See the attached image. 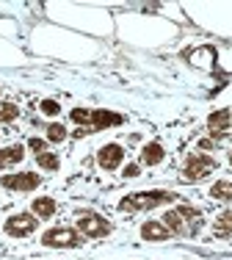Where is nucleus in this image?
Instances as JSON below:
<instances>
[{"mask_svg": "<svg viewBox=\"0 0 232 260\" xmlns=\"http://www.w3.org/2000/svg\"><path fill=\"white\" fill-rule=\"evenodd\" d=\"M22 158H25V150H22V144H11V147H6V150H0V169L20 164Z\"/></svg>", "mask_w": 232, "mask_h": 260, "instance_id": "obj_13", "label": "nucleus"}, {"mask_svg": "<svg viewBox=\"0 0 232 260\" xmlns=\"http://www.w3.org/2000/svg\"><path fill=\"white\" fill-rule=\"evenodd\" d=\"M30 210L36 213V219H50V216H56V200H50V197H36Z\"/></svg>", "mask_w": 232, "mask_h": 260, "instance_id": "obj_11", "label": "nucleus"}, {"mask_svg": "<svg viewBox=\"0 0 232 260\" xmlns=\"http://www.w3.org/2000/svg\"><path fill=\"white\" fill-rule=\"evenodd\" d=\"M216 169H218L216 158H210V155H191L185 160V169H182V180H185V183H199V180H205L207 175H213Z\"/></svg>", "mask_w": 232, "mask_h": 260, "instance_id": "obj_2", "label": "nucleus"}, {"mask_svg": "<svg viewBox=\"0 0 232 260\" xmlns=\"http://www.w3.org/2000/svg\"><path fill=\"white\" fill-rule=\"evenodd\" d=\"M163 155H166V150H163L158 141H149V144L141 150V164H146V166H158L163 160Z\"/></svg>", "mask_w": 232, "mask_h": 260, "instance_id": "obj_12", "label": "nucleus"}, {"mask_svg": "<svg viewBox=\"0 0 232 260\" xmlns=\"http://www.w3.org/2000/svg\"><path fill=\"white\" fill-rule=\"evenodd\" d=\"M89 114L91 111H86V108H75L72 111V122H78V125H89Z\"/></svg>", "mask_w": 232, "mask_h": 260, "instance_id": "obj_22", "label": "nucleus"}, {"mask_svg": "<svg viewBox=\"0 0 232 260\" xmlns=\"http://www.w3.org/2000/svg\"><path fill=\"white\" fill-rule=\"evenodd\" d=\"M122 175H125V177H138V166H136V164H127Z\"/></svg>", "mask_w": 232, "mask_h": 260, "instance_id": "obj_24", "label": "nucleus"}, {"mask_svg": "<svg viewBox=\"0 0 232 260\" xmlns=\"http://www.w3.org/2000/svg\"><path fill=\"white\" fill-rule=\"evenodd\" d=\"M177 213L182 216V221H188V235H197L199 227H202V213H199V208H191V205H180L177 208Z\"/></svg>", "mask_w": 232, "mask_h": 260, "instance_id": "obj_10", "label": "nucleus"}, {"mask_svg": "<svg viewBox=\"0 0 232 260\" xmlns=\"http://www.w3.org/2000/svg\"><path fill=\"white\" fill-rule=\"evenodd\" d=\"M47 139H50V141H64V139H66V127L58 125V122L47 125Z\"/></svg>", "mask_w": 232, "mask_h": 260, "instance_id": "obj_20", "label": "nucleus"}, {"mask_svg": "<svg viewBox=\"0 0 232 260\" xmlns=\"http://www.w3.org/2000/svg\"><path fill=\"white\" fill-rule=\"evenodd\" d=\"M39 108H42V114H47V116H56L58 111H61V105H58L56 100H42V105H39Z\"/></svg>", "mask_w": 232, "mask_h": 260, "instance_id": "obj_21", "label": "nucleus"}, {"mask_svg": "<svg viewBox=\"0 0 232 260\" xmlns=\"http://www.w3.org/2000/svg\"><path fill=\"white\" fill-rule=\"evenodd\" d=\"M141 238L144 241H169L172 233H169V227L161 224V221H144L141 224Z\"/></svg>", "mask_w": 232, "mask_h": 260, "instance_id": "obj_9", "label": "nucleus"}, {"mask_svg": "<svg viewBox=\"0 0 232 260\" xmlns=\"http://www.w3.org/2000/svg\"><path fill=\"white\" fill-rule=\"evenodd\" d=\"M36 164L45 172H58L61 160H58V155H53V152H42V155H36Z\"/></svg>", "mask_w": 232, "mask_h": 260, "instance_id": "obj_18", "label": "nucleus"}, {"mask_svg": "<svg viewBox=\"0 0 232 260\" xmlns=\"http://www.w3.org/2000/svg\"><path fill=\"white\" fill-rule=\"evenodd\" d=\"M36 216L30 213H17V216H9L6 219V233L11 235V238H25V235H30L36 230Z\"/></svg>", "mask_w": 232, "mask_h": 260, "instance_id": "obj_6", "label": "nucleus"}, {"mask_svg": "<svg viewBox=\"0 0 232 260\" xmlns=\"http://www.w3.org/2000/svg\"><path fill=\"white\" fill-rule=\"evenodd\" d=\"M81 233L69 230V227H56V230H47L42 235V244L50 249H72V246H81Z\"/></svg>", "mask_w": 232, "mask_h": 260, "instance_id": "obj_3", "label": "nucleus"}, {"mask_svg": "<svg viewBox=\"0 0 232 260\" xmlns=\"http://www.w3.org/2000/svg\"><path fill=\"white\" fill-rule=\"evenodd\" d=\"M229 164H232V152H229Z\"/></svg>", "mask_w": 232, "mask_h": 260, "instance_id": "obj_25", "label": "nucleus"}, {"mask_svg": "<svg viewBox=\"0 0 232 260\" xmlns=\"http://www.w3.org/2000/svg\"><path fill=\"white\" fill-rule=\"evenodd\" d=\"M210 197H213V200H221V202H229V200H232V183H227V180L213 183Z\"/></svg>", "mask_w": 232, "mask_h": 260, "instance_id": "obj_17", "label": "nucleus"}, {"mask_svg": "<svg viewBox=\"0 0 232 260\" xmlns=\"http://www.w3.org/2000/svg\"><path fill=\"white\" fill-rule=\"evenodd\" d=\"M28 147H30V150L36 152V155H42V152H47V141L36 139V136H33V139H30V141H28Z\"/></svg>", "mask_w": 232, "mask_h": 260, "instance_id": "obj_23", "label": "nucleus"}, {"mask_svg": "<svg viewBox=\"0 0 232 260\" xmlns=\"http://www.w3.org/2000/svg\"><path fill=\"white\" fill-rule=\"evenodd\" d=\"M39 175L36 172H14V175H3L0 177V185L9 191H33L39 185Z\"/></svg>", "mask_w": 232, "mask_h": 260, "instance_id": "obj_5", "label": "nucleus"}, {"mask_svg": "<svg viewBox=\"0 0 232 260\" xmlns=\"http://www.w3.org/2000/svg\"><path fill=\"white\" fill-rule=\"evenodd\" d=\"M229 119H232V111L221 108V111H216V114H210V119H207V125H210V130H213V133H218V136H221L224 130L229 127Z\"/></svg>", "mask_w": 232, "mask_h": 260, "instance_id": "obj_14", "label": "nucleus"}, {"mask_svg": "<svg viewBox=\"0 0 232 260\" xmlns=\"http://www.w3.org/2000/svg\"><path fill=\"white\" fill-rule=\"evenodd\" d=\"M122 160H125V150H122L119 144H105V147H100V152H97V164H100L105 172L119 169Z\"/></svg>", "mask_w": 232, "mask_h": 260, "instance_id": "obj_7", "label": "nucleus"}, {"mask_svg": "<svg viewBox=\"0 0 232 260\" xmlns=\"http://www.w3.org/2000/svg\"><path fill=\"white\" fill-rule=\"evenodd\" d=\"M163 224H166L169 233H174V235H188V227H185V221H182V216L177 213V210H169V213L163 216Z\"/></svg>", "mask_w": 232, "mask_h": 260, "instance_id": "obj_16", "label": "nucleus"}, {"mask_svg": "<svg viewBox=\"0 0 232 260\" xmlns=\"http://www.w3.org/2000/svg\"><path fill=\"white\" fill-rule=\"evenodd\" d=\"M213 235L216 238H232V210H224L213 224Z\"/></svg>", "mask_w": 232, "mask_h": 260, "instance_id": "obj_15", "label": "nucleus"}, {"mask_svg": "<svg viewBox=\"0 0 232 260\" xmlns=\"http://www.w3.org/2000/svg\"><path fill=\"white\" fill-rule=\"evenodd\" d=\"M177 194H169V191H136V194H127L125 200L119 202L122 210H130V213H138V210H152L174 202Z\"/></svg>", "mask_w": 232, "mask_h": 260, "instance_id": "obj_1", "label": "nucleus"}, {"mask_svg": "<svg viewBox=\"0 0 232 260\" xmlns=\"http://www.w3.org/2000/svg\"><path fill=\"white\" fill-rule=\"evenodd\" d=\"M78 230H81V235H86V238H105L111 233V224L97 213H81L78 216Z\"/></svg>", "mask_w": 232, "mask_h": 260, "instance_id": "obj_4", "label": "nucleus"}, {"mask_svg": "<svg viewBox=\"0 0 232 260\" xmlns=\"http://www.w3.org/2000/svg\"><path fill=\"white\" fill-rule=\"evenodd\" d=\"M125 122L122 114H113V111H91L89 114V130H102V127H116Z\"/></svg>", "mask_w": 232, "mask_h": 260, "instance_id": "obj_8", "label": "nucleus"}, {"mask_svg": "<svg viewBox=\"0 0 232 260\" xmlns=\"http://www.w3.org/2000/svg\"><path fill=\"white\" fill-rule=\"evenodd\" d=\"M17 116H20V108H17L14 103L0 105V122H11V119H17Z\"/></svg>", "mask_w": 232, "mask_h": 260, "instance_id": "obj_19", "label": "nucleus"}]
</instances>
